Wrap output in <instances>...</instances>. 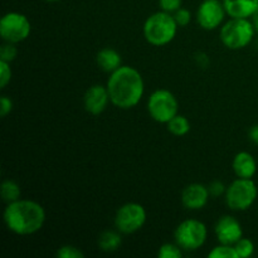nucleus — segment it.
<instances>
[{"mask_svg":"<svg viewBox=\"0 0 258 258\" xmlns=\"http://www.w3.org/2000/svg\"><path fill=\"white\" fill-rule=\"evenodd\" d=\"M227 17L222 0H203L197 9V23L204 30H216L223 25Z\"/></svg>","mask_w":258,"mask_h":258,"instance_id":"nucleus-10","label":"nucleus"},{"mask_svg":"<svg viewBox=\"0 0 258 258\" xmlns=\"http://www.w3.org/2000/svg\"><path fill=\"white\" fill-rule=\"evenodd\" d=\"M222 3L231 18L249 19L257 13L258 0H222Z\"/></svg>","mask_w":258,"mask_h":258,"instance_id":"nucleus-15","label":"nucleus"},{"mask_svg":"<svg viewBox=\"0 0 258 258\" xmlns=\"http://www.w3.org/2000/svg\"><path fill=\"white\" fill-rule=\"evenodd\" d=\"M257 13H258V7H257ZM257 13H256V14H257Z\"/></svg>","mask_w":258,"mask_h":258,"instance_id":"nucleus-34","label":"nucleus"},{"mask_svg":"<svg viewBox=\"0 0 258 258\" xmlns=\"http://www.w3.org/2000/svg\"><path fill=\"white\" fill-rule=\"evenodd\" d=\"M159 258H181L183 249L178 243H164L158 249Z\"/></svg>","mask_w":258,"mask_h":258,"instance_id":"nucleus-21","label":"nucleus"},{"mask_svg":"<svg viewBox=\"0 0 258 258\" xmlns=\"http://www.w3.org/2000/svg\"><path fill=\"white\" fill-rule=\"evenodd\" d=\"M232 170L237 178L252 179L257 173V161L248 151H239L232 160Z\"/></svg>","mask_w":258,"mask_h":258,"instance_id":"nucleus-14","label":"nucleus"},{"mask_svg":"<svg viewBox=\"0 0 258 258\" xmlns=\"http://www.w3.org/2000/svg\"><path fill=\"white\" fill-rule=\"evenodd\" d=\"M173 15H174V18H175V22L178 23L179 27L184 28V27H186V25L190 24V22H191L190 10H188V9H185V8L181 7L180 9L176 10L175 13H173Z\"/></svg>","mask_w":258,"mask_h":258,"instance_id":"nucleus-26","label":"nucleus"},{"mask_svg":"<svg viewBox=\"0 0 258 258\" xmlns=\"http://www.w3.org/2000/svg\"><path fill=\"white\" fill-rule=\"evenodd\" d=\"M96 62H97V66L103 72L112 73L122 66V57L113 48L105 47L97 52Z\"/></svg>","mask_w":258,"mask_h":258,"instance_id":"nucleus-16","label":"nucleus"},{"mask_svg":"<svg viewBox=\"0 0 258 258\" xmlns=\"http://www.w3.org/2000/svg\"><path fill=\"white\" fill-rule=\"evenodd\" d=\"M111 102L110 95L106 86L93 85L87 88L83 95V106L88 113L93 116H98L103 113Z\"/></svg>","mask_w":258,"mask_h":258,"instance_id":"nucleus-12","label":"nucleus"},{"mask_svg":"<svg viewBox=\"0 0 258 258\" xmlns=\"http://www.w3.org/2000/svg\"><path fill=\"white\" fill-rule=\"evenodd\" d=\"M13 77V71L10 67V63L0 60V88L4 90L10 83Z\"/></svg>","mask_w":258,"mask_h":258,"instance_id":"nucleus-25","label":"nucleus"},{"mask_svg":"<svg viewBox=\"0 0 258 258\" xmlns=\"http://www.w3.org/2000/svg\"><path fill=\"white\" fill-rule=\"evenodd\" d=\"M256 29L249 19L231 18L224 22L219 30V39L222 44L231 50H239L248 47L253 40Z\"/></svg>","mask_w":258,"mask_h":258,"instance_id":"nucleus-4","label":"nucleus"},{"mask_svg":"<svg viewBox=\"0 0 258 258\" xmlns=\"http://www.w3.org/2000/svg\"><path fill=\"white\" fill-rule=\"evenodd\" d=\"M174 238L183 251H197L206 244L208 228L206 223L198 219H185L176 226Z\"/></svg>","mask_w":258,"mask_h":258,"instance_id":"nucleus-6","label":"nucleus"},{"mask_svg":"<svg viewBox=\"0 0 258 258\" xmlns=\"http://www.w3.org/2000/svg\"><path fill=\"white\" fill-rule=\"evenodd\" d=\"M148 213L143 204L128 202L116 211L115 228L122 234H134L140 231L146 223Z\"/></svg>","mask_w":258,"mask_h":258,"instance_id":"nucleus-8","label":"nucleus"},{"mask_svg":"<svg viewBox=\"0 0 258 258\" xmlns=\"http://www.w3.org/2000/svg\"><path fill=\"white\" fill-rule=\"evenodd\" d=\"M194 59H196L197 64L202 68H207L209 64V57L204 52H198L194 55Z\"/></svg>","mask_w":258,"mask_h":258,"instance_id":"nucleus-30","label":"nucleus"},{"mask_svg":"<svg viewBox=\"0 0 258 258\" xmlns=\"http://www.w3.org/2000/svg\"><path fill=\"white\" fill-rule=\"evenodd\" d=\"M55 256L58 258H83L85 253L78 247L72 246V244H64L57 249Z\"/></svg>","mask_w":258,"mask_h":258,"instance_id":"nucleus-24","label":"nucleus"},{"mask_svg":"<svg viewBox=\"0 0 258 258\" xmlns=\"http://www.w3.org/2000/svg\"><path fill=\"white\" fill-rule=\"evenodd\" d=\"M166 127H168V131L171 134V135L181 138V136L188 135L191 126H190V121L188 120V117L178 113V115L174 116V117L166 123Z\"/></svg>","mask_w":258,"mask_h":258,"instance_id":"nucleus-18","label":"nucleus"},{"mask_svg":"<svg viewBox=\"0 0 258 258\" xmlns=\"http://www.w3.org/2000/svg\"><path fill=\"white\" fill-rule=\"evenodd\" d=\"M214 234L219 243L234 246L243 237V228L238 219L232 216H222L214 226Z\"/></svg>","mask_w":258,"mask_h":258,"instance_id":"nucleus-11","label":"nucleus"},{"mask_svg":"<svg viewBox=\"0 0 258 258\" xmlns=\"http://www.w3.org/2000/svg\"><path fill=\"white\" fill-rule=\"evenodd\" d=\"M248 138L254 145L258 146V123L257 125H253L248 131Z\"/></svg>","mask_w":258,"mask_h":258,"instance_id":"nucleus-31","label":"nucleus"},{"mask_svg":"<svg viewBox=\"0 0 258 258\" xmlns=\"http://www.w3.org/2000/svg\"><path fill=\"white\" fill-rule=\"evenodd\" d=\"M158 2L160 10L171 13V14L180 9L181 5H183V0H158Z\"/></svg>","mask_w":258,"mask_h":258,"instance_id":"nucleus-27","label":"nucleus"},{"mask_svg":"<svg viewBox=\"0 0 258 258\" xmlns=\"http://www.w3.org/2000/svg\"><path fill=\"white\" fill-rule=\"evenodd\" d=\"M13 106H14V103H13L12 98L8 97V96H2V98H0V116L7 117L13 111Z\"/></svg>","mask_w":258,"mask_h":258,"instance_id":"nucleus-29","label":"nucleus"},{"mask_svg":"<svg viewBox=\"0 0 258 258\" xmlns=\"http://www.w3.org/2000/svg\"><path fill=\"white\" fill-rule=\"evenodd\" d=\"M252 23L254 25V29H256V33H258V13L252 17Z\"/></svg>","mask_w":258,"mask_h":258,"instance_id":"nucleus-32","label":"nucleus"},{"mask_svg":"<svg viewBox=\"0 0 258 258\" xmlns=\"http://www.w3.org/2000/svg\"><path fill=\"white\" fill-rule=\"evenodd\" d=\"M209 258H238L236 248L232 244L219 243L208 253Z\"/></svg>","mask_w":258,"mask_h":258,"instance_id":"nucleus-20","label":"nucleus"},{"mask_svg":"<svg viewBox=\"0 0 258 258\" xmlns=\"http://www.w3.org/2000/svg\"><path fill=\"white\" fill-rule=\"evenodd\" d=\"M18 57V48L17 44L9 42H4V44L0 47V60L12 63L13 60L17 59Z\"/></svg>","mask_w":258,"mask_h":258,"instance_id":"nucleus-23","label":"nucleus"},{"mask_svg":"<svg viewBox=\"0 0 258 258\" xmlns=\"http://www.w3.org/2000/svg\"><path fill=\"white\" fill-rule=\"evenodd\" d=\"M208 189H209V193H211V197L218 198V197L226 194L227 186L224 185V183H222V181L214 180V181H212L211 184H209Z\"/></svg>","mask_w":258,"mask_h":258,"instance_id":"nucleus-28","label":"nucleus"},{"mask_svg":"<svg viewBox=\"0 0 258 258\" xmlns=\"http://www.w3.org/2000/svg\"><path fill=\"white\" fill-rule=\"evenodd\" d=\"M0 194H2V199L7 204L13 203V202L18 201L22 197V189L17 181L12 180V179H5L0 186Z\"/></svg>","mask_w":258,"mask_h":258,"instance_id":"nucleus-19","label":"nucleus"},{"mask_svg":"<svg viewBox=\"0 0 258 258\" xmlns=\"http://www.w3.org/2000/svg\"><path fill=\"white\" fill-rule=\"evenodd\" d=\"M111 103L120 110H130L140 103L145 93V82L136 68L121 66L115 72L110 73L107 83Z\"/></svg>","mask_w":258,"mask_h":258,"instance_id":"nucleus-1","label":"nucleus"},{"mask_svg":"<svg viewBox=\"0 0 258 258\" xmlns=\"http://www.w3.org/2000/svg\"><path fill=\"white\" fill-rule=\"evenodd\" d=\"M45 2H48V3H57V2H59V0H45Z\"/></svg>","mask_w":258,"mask_h":258,"instance_id":"nucleus-33","label":"nucleus"},{"mask_svg":"<svg viewBox=\"0 0 258 258\" xmlns=\"http://www.w3.org/2000/svg\"><path fill=\"white\" fill-rule=\"evenodd\" d=\"M47 213L42 204L30 199H18L7 204L3 221L12 233L17 236H33L43 228Z\"/></svg>","mask_w":258,"mask_h":258,"instance_id":"nucleus-2","label":"nucleus"},{"mask_svg":"<svg viewBox=\"0 0 258 258\" xmlns=\"http://www.w3.org/2000/svg\"><path fill=\"white\" fill-rule=\"evenodd\" d=\"M234 248H236L238 258H249L254 253V243L249 238H244V237L234 243Z\"/></svg>","mask_w":258,"mask_h":258,"instance_id":"nucleus-22","label":"nucleus"},{"mask_svg":"<svg viewBox=\"0 0 258 258\" xmlns=\"http://www.w3.org/2000/svg\"><path fill=\"white\" fill-rule=\"evenodd\" d=\"M121 232L112 231V229H106L98 237L97 244L100 247L101 251L103 252H115L120 248L122 244V237H121Z\"/></svg>","mask_w":258,"mask_h":258,"instance_id":"nucleus-17","label":"nucleus"},{"mask_svg":"<svg viewBox=\"0 0 258 258\" xmlns=\"http://www.w3.org/2000/svg\"><path fill=\"white\" fill-rule=\"evenodd\" d=\"M146 108L154 121L166 125L179 113V102L171 91L159 88L149 96Z\"/></svg>","mask_w":258,"mask_h":258,"instance_id":"nucleus-7","label":"nucleus"},{"mask_svg":"<svg viewBox=\"0 0 258 258\" xmlns=\"http://www.w3.org/2000/svg\"><path fill=\"white\" fill-rule=\"evenodd\" d=\"M211 193L208 186L201 183H191L181 191V204L188 211H201L208 204Z\"/></svg>","mask_w":258,"mask_h":258,"instance_id":"nucleus-13","label":"nucleus"},{"mask_svg":"<svg viewBox=\"0 0 258 258\" xmlns=\"http://www.w3.org/2000/svg\"><path fill=\"white\" fill-rule=\"evenodd\" d=\"M32 33V24L27 15L19 12H9L0 19V37L4 42L18 43L28 39Z\"/></svg>","mask_w":258,"mask_h":258,"instance_id":"nucleus-9","label":"nucleus"},{"mask_svg":"<svg viewBox=\"0 0 258 258\" xmlns=\"http://www.w3.org/2000/svg\"><path fill=\"white\" fill-rule=\"evenodd\" d=\"M178 28V23L171 13L159 10L146 18L143 34L149 44L154 47H164L175 39Z\"/></svg>","mask_w":258,"mask_h":258,"instance_id":"nucleus-3","label":"nucleus"},{"mask_svg":"<svg viewBox=\"0 0 258 258\" xmlns=\"http://www.w3.org/2000/svg\"><path fill=\"white\" fill-rule=\"evenodd\" d=\"M258 188L253 179L237 178L227 186L224 199L231 211H248L257 201Z\"/></svg>","mask_w":258,"mask_h":258,"instance_id":"nucleus-5","label":"nucleus"}]
</instances>
